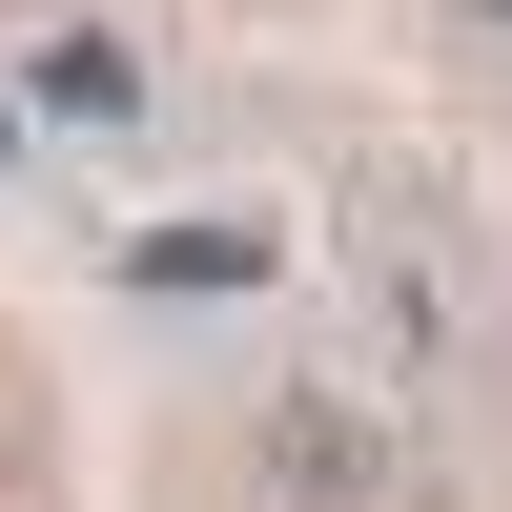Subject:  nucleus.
Returning <instances> with one entry per match:
<instances>
[{
  "mask_svg": "<svg viewBox=\"0 0 512 512\" xmlns=\"http://www.w3.org/2000/svg\"><path fill=\"white\" fill-rule=\"evenodd\" d=\"M472 21H492V41H512V0H472Z\"/></svg>",
  "mask_w": 512,
  "mask_h": 512,
  "instance_id": "obj_4",
  "label": "nucleus"
},
{
  "mask_svg": "<svg viewBox=\"0 0 512 512\" xmlns=\"http://www.w3.org/2000/svg\"><path fill=\"white\" fill-rule=\"evenodd\" d=\"M41 103H62V123H123V103H144V62L82 21V41H41Z\"/></svg>",
  "mask_w": 512,
  "mask_h": 512,
  "instance_id": "obj_3",
  "label": "nucleus"
},
{
  "mask_svg": "<svg viewBox=\"0 0 512 512\" xmlns=\"http://www.w3.org/2000/svg\"><path fill=\"white\" fill-rule=\"evenodd\" d=\"M267 492H287V512H349V492H369V431H349V410L308 390V410L267 431Z\"/></svg>",
  "mask_w": 512,
  "mask_h": 512,
  "instance_id": "obj_1",
  "label": "nucleus"
},
{
  "mask_svg": "<svg viewBox=\"0 0 512 512\" xmlns=\"http://www.w3.org/2000/svg\"><path fill=\"white\" fill-rule=\"evenodd\" d=\"M123 267H144V287H267V226H144Z\"/></svg>",
  "mask_w": 512,
  "mask_h": 512,
  "instance_id": "obj_2",
  "label": "nucleus"
}]
</instances>
